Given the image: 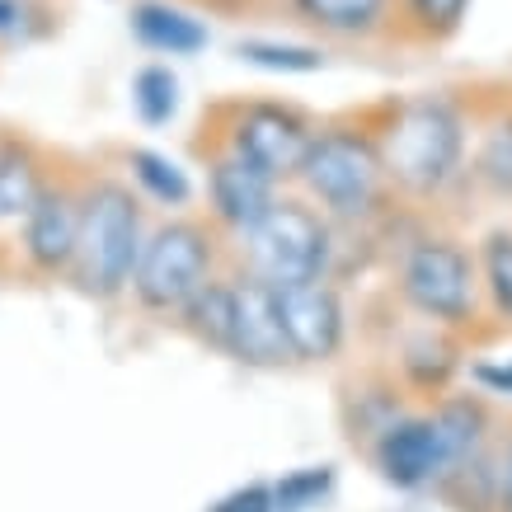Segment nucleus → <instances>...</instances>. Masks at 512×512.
I'll return each mask as SVG.
<instances>
[{
	"instance_id": "dca6fc26",
	"label": "nucleus",
	"mask_w": 512,
	"mask_h": 512,
	"mask_svg": "<svg viewBox=\"0 0 512 512\" xmlns=\"http://www.w3.org/2000/svg\"><path fill=\"white\" fill-rule=\"evenodd\" d=\"M184 325L188 334L217 353H231V339H235V287L231 282H217L207 278L193 292V301L184 306Z\"/></svg>"
},
{
	"instance_id": "393cba45",
	"label": "nucleus",
	"mask_w": 512,
	"mask_h": 512,
	"mask_svg": "<svg viewBox=\"0 0 512 512\" xmlns=\"http://www.w3.org/2000/svg\"><path fill=\"white\" fill-rule=\"evenodd\" d=\"M484 273H489V292L503 315H512V235H494L484 245Z\"/></svg>"
},
{
	"instance_id": "ddd939ff",
	"label": "nucleus",
	"mask_w": 512,
	"mask_h": 512,
	"mask_svg": "<svg viewBox=\"0 0 512 512\" xmlns=\"http://www.w3.org/2000/svg\"><path fill=\"white\" fill-rule=\"evenodd\" d=\"M127 29L156 57H198L212 43V29L174 0H137L127 15Z\"/></svg>"
},
{
	"instance_id": "6e6552de",
	"label": "nucleus",
	"mask_w": 512,
	"mask_h": 512,
	"mask_svg": "<svg viewBox=\"0 0 512 512\" xmlns=\"http://www.w3.org/2000/svg\"><path fill=\"white\" fill-rule=\"evenodd\" d=\"M273 287V282H268ZM273 306H278L287 348L301 362H329L343 343V301L325 278L311 282H282L273 287Z\"/></svg>"
},
{
	"instance_id": "9d476101",
	"label": "nucleus",
	"mask_w": 512,
	"mask_h": 512,
	"mask_svg": "<svg viewBox=\"0 0 512 512\" xmlns=\"http://www.w3.org/2000/svg\"><path fill=\"white\" fill-rule=\"evenodd\" d=\"M80 245V193L47 179L24 217V259L38 273H62L76 264Z\"/></svg>"
},
{
	"instance_id": "b1692460",
	"label": "nucleus",
	"mask_w": 512,
	"mask_h": 512,
	"mask_svg": "<svg viewBox=\"0 0 512 512\" xmlns=\"http://www.w3.org/2000/svg\"><path fill=\"white\" fill-rule=\"evenodd\" d=\"M451 367H456V357H451V343L433 339V334H423V339H414L409 348H404V372H409V381L423 390L442 386L451 376Z\"/></svg>"
},
{
	"instance_id": "4be33fe9",
	"label": "nucleus",
	"mask_w": 512,
	"mask_h": 512,
	"mask_svg": "<svg viewBox=\"0 0 512 512\" xmlns=\"http://www.w3.org/2000/svg\"><path fill=\"white\" fill-rule=\"evenodd\" d=\"M334 489V470L329 466H306V470H292L273 484V508L278 512H311L320 508Z\"/></svg>"
},
{
	"instance_id": "7ed1b4c3",
	"label": "nucleus",
	"mask_w": 512,
	"mask_h": 512,
	"mask_svg": "<svg viewBox=\"0 0 512 512\" xmlns=\"http://www.w3.org/2000/svg\"><path fill=\"white\" fill-rule=\"evenodd\" d=\"M296 179L329 217H367L381 198V184H386L381 141L362 127H325L311 137Z\"/></svg>"
},
{
	"instance_id": "cd10ccee",
	"label": "nucleus",
	"mask_w": 512,
	"mask_h": 512,
	"mask_svg": "<svg viewBox=\"0 0 512 512\" xmlns=\"http://www.w3.org/2000/svg\"><path fill=\"white\" fill-rule=\"evenodd\" d=\"M498 508L512 512V442L503 451V461H498Z\"/></svg>"
},
{
	"instance_id": "a878e982",
	"label": "nucleus",
	"mask_w": 512,
	"mask_h": 512,
	"mask_svg": "<svg viewBox=\"0 0 512 512\" xmlns=\"http://www.w3.org/2000/svg\"><path fill=\"white\" fill-rule=\"evenodd\" d=\"M212 512H278L273 508V484H245V489H231L221 503H212Z\"/></svg>"
},
{
	"instance_id": "aec40b11",
	"label": "nucleus",
	"mask_w": 512,
	"mask_h": 512,
	"mask_svg": "<svg viewBox=\"0 0 512 512\" xmlns=\"http://www.w3.org/2000/svg\"><path fill=\"white\" fill-rule=\"evenodd\" d=\"M127 170H132V184L146 193L151 202H160V207H184L188 198H193V184H188V174L179 160H170L165 151H132L127 156Z\"/></svg>"
},
{
	"instance_id": "bb28decb",
	"label": "nucleus",
	"mask_w": 512,
	"mask_h": 512,
	"mask_svg": "<svg viewBox=\"0 0 512 512\" xmlns=\"http://www.w3.org/2000/svg\"><path fill=\"white\" fill-rule=\"evenodd\" d=\"M475 381H480L489 395H512V362H480V367H475Z\"/></svg>"
},
{
	"instance_id": "1a4fd4ad",
	"label": "nucleus",
	"mask_w": 512,
	"mask_h": 512,
	"mask_svg": "<svg viewBox=\"0 0 512 512\" xmlns=\"http://www.w3.org/2000/svg\"><path fill=\"white\" fill-rule=\"evenodd\" d=\"M207 202H212V217L245 240L268 217V207L278 202V179H268L264 170H254L249 160H240L226 146L207 170Z\"/></svg>"
},
{
	"instance_id": "20e7f679",
	"label": "nucleus",
	"mask_w": 512,
	"mask_h": 512,
	"mask_svg": "<svg viewBox=\"0 0 512 512\" xmlns=\"http://www.w3.org/2000/svg\"><path fill=\"white\" fill-rule=\"evenodd\" d=\"M245 259L254 278L273 282H311L325 278L329 264V226L325 217L296 198H278L268 217L245 235Z\"/></svg>"
},
{
	"instance_id": "6ab92c4d",
	"label": "nucleus",
	"mask_w": 512,
	"mask_h": 512,
	"mask_svg": "<svg viewBox=\"0 0 512 512\" xmlns=\"http://www.w3.org/2000/svg\"><path fill=\"white\" fill-rule=\"evenodd\" d=\"M179 94H184V85H179L170 62H146L132 76V113L141 118V127H165L179 113Z\"/></svg>"
},
{
	"instance_id": "f3484780",
	"label": "nucleus",
	"mask_w": 512,
	"mask_h": 512,
	"mask_svg": "<svg viewBox=\"0 0 512 512\" xmlns=\"http://www.w3.org/2000/svg\"><path fill=\"white\" fill-rule=\"evenodd\" d=\"M433 428H437V442H442V456H447V475L461 470L466 461L480 456V442H484V409L475 400H447L442 409L433 414ZM442 475V480H447Z\"/></svg>"
},
{
	"instance_id": "f257e3e1",
	"label": "nucleus",
	"mask_w": 512,
	"mask_h": 512,
	"mask_svg": "<svg viewBox=\"0 0 512 512\" xmlns=\"http://www.w3.org/2000/svg\"><path fill=\"white\" fill-rule=\"evenodd\" d=\"M376 141H381L386 179H395L404 193L433 198L461 174L466 118L442 94H419V99H404L400 109H390Z\"/></svg>"
},
{
	"instance_id": "5701e85b",
	"label": "nucleus",
	"mask_w": 512,
	"mask_h": 512,
	"mask_svg": "<svg viewBox=\"0 0 512 512\" xmlns=\"http://www.w3.org/2000/svg\"><path fill=\"white\" fill-rule=\"evenodd\" d=\"M395 5L419 38H447L461 29V19L470 10V0H395Z\"/></svg>"
},
{
	"instance_id": "4468645a",
	"label": "nucleus",
	"mask_w": 512,
	"mask_h": 512,
	"mask_svg": "<svg viewBox=\"0 0 512 512\" xmlns=\"http://www.w3.org/2000/svg\"><path fill=\"white\" fill-rule=\"evenodd\" d=\"M292 10L329 38H372L386 29L395 0H292Z\"/></svg>"
},
{
	"instance_id": "39448f33",
	"label": "nucleus",
	"mask_w": 512,
	"mask_h": 512,
	"mask_svg": "<svg viewBox=\"0 0 512 512\" xmlns=\"http://www.w3.org/2000/svg\"><path fill=\"white\" fill-rule=\"evenodd\" d=\"M212 278V235L193 221H170L141 245L132 292L146 311H184L193 292Z\"/></svg>"
},
{
	"instance_id": "9b49d317",
	"label": "nucleus",
	"mask_w": 512,
	"mask_h": 512,
	"mask_svg": "<svg viewBox=\"0 0 512 512\" xmlns=\"http://www.w3.org/2000/svg\"><path fill=\"white\" fill-rule=\"evenodd\" d=\"M376 470L386 475L395 489H423V484H442L447 475V456L437 442L433 419H395L376 437Z\"/></svg>"
},
{
	"instance_id": "412c9836",
	"label": "nucleus",
	"mask_w": 512,
	"mask_h": 512,
	"mask_svg": "<svg viewBox=\"0 0 512 512\" xmlns=\"http://www.w3.org/2000/svg\"><path fill=\"white\" fill-rule=\"evenodd\" d=\"M475 174L494 193L512 198V113L484 127V141H480V151H475Z\"/></svg>"
},
{
	"instance_id": "0eeeda50",
	"label": "nucleus",
	"mask_w": 512,
	"mask_h": 512,
	"mask_svg": "<svg viewBox=\"0 0 512 512\" xmlns=\"http://www.w3.org/2000/svg\"><path fill=\"white\" fill-rule=\"evenodd\" d=\"M311 123L287 104H240L226 127V146L240 160H249L254 170H264L268 179H296L301 156L311 146Z\"/></svg>"
},
{
	"instance_id": "423d86ee",
	"label": "nucleus",
	"mask_w": 512,
	"mask_h": 512,
	"mask_svg": "<svg viewBox=\"0 0 512 512\" xmlns=\"http://www.w3.org/2000/svg\"><path fill=\"white\" fill-rule=\"evenodd\" d=\"M400 287L414 311L442 325H461L475 311V268L466 249H456L451 240H423L404 259Z\"/></svg>"
},
{
	"instance_id": "a211bd4d",
	"label": "nucleus",
	"mask_w": 512,
	"mask_h": 512,
	"mask_svg": "<svg viewBox=\"0 0 512 512\" xmlns=\"http://www.w3.org/2000/svg\"><path fill=\"white\" fill-rule=\"evenodd\" d=\"M235 57L268 76H315L325 66V52L311 43H287V38H240Z\"/></svg>"
},
{
	"instance_id": "f03ea898",
	"label": "nucleus",
	"mask_w": 512,
	"mask_h": 512,
	"mask_svg": "<svg viewBox=\"0 0 512 512\" xmlns=\"http://www.w3.org/2000/svg\"><path fill=\"white\" fill-rule=\"evenodd\" d=\"M141 202L127 184L99 179L80 193V245L76 282L90 296H118L137 273L141 259Z\"/></svg>"
},
{
	"instance_id": "2eb2a0df",
	"label": "nucleus",
	"mask_w": 512,
	"mask_h": 512,
	"mask_svg": "<svg viewBox=\"0 0 512 512\" xmlns=\"http://www.w3.org/2000/svg\"><path fill=\"white\" fill-rule=\"evenodd\" d=\"M43 184H47L43 160H38V151L29 141H15V137L0 141V221L29 217V207L43 193Z\"/></svg>"
},
{
	"instance_id": "f8f14e48",
	"label": "nucleus",
	"mask_w": 512,
	"mask_h": 512,
	"mask_svg": "<svg viewBox=\"0 0 512 512\" xmlns=\"http://www.w3.org/2000/svg\"><path fill=\"white\" fill-rule=\"evenodd\" d=\"M231 357L249 362V367H278L292 357L287 334H282L278 306H273V287L264 278L249 273L245 282H235V339Z\"/></svg>"
}]
</instances>
